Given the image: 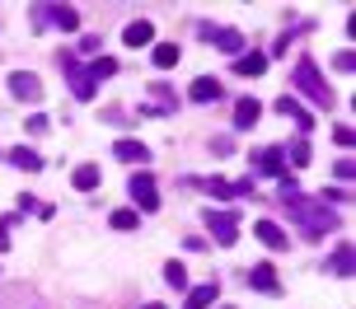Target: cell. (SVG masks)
<instances>
[{
  "label": "cell",
  "mask_w": 356,
  "mask_h": 309,
  "mask_svg": "<svg viewBox=\"0 0 356 309\" xmlns=\"http://www.w3.org/2000/svg\"><path fill=\"white\" fill-rule=\"evenodd\" d=\"M282 201L291 206V220H296L309 239H323L328 230H338V211H328V201L300 197V192H296V178H282Z\"/></svg>",
  "instance_id": "6da1fadb"
},
{
  "label": "cell",
  "mask_w": 356,
  "mask_h": 309,
  "mask_svg": "<svg viewBox=\"0 0 356 309\" xmlns=\"http://www.w3.org/2000/svg\"><path fill=\"white\" fill-rule=\"evenodd\" d=\"M291 85H296L300 94H309L319 108H333V103H338V94L328 90V80L319 75V66H314V61H296V75H291Z\"/></svg>",
  "instance_id": "7a4b0ae2"
},
{
  "label": "cell",
  "mask_w": 356,
  "mask_h": 309,
  "mask_svg": "<svg viewBox=\"0 0 356 309\" xmlns=\"http://www.w3.org/2000/svg\"><path fill=\"white\" fill-rule=\"evenodd\" d=\"M33 19H38L33 28H42V19H52V28H66V33H71L75 24H80V15H75L71 5H38V10H33Z\"/></svg>",
  "instance_id": "3957f363"
},
{
  "label": "cell",
  "mask_w": 356,
  "mask_h": 309,
  "mask_svg": "<svg viewBox=\"0 0 356 309\" xmlns=\"http://www.w3.org/2000/svg\"><path fill=\"white\" fill-rule=\"evenodd\" d=\"M61 71H66V80H71L75 99H94V80H89V71L80 66V61H75V56L61 52Z\"/></svg>",
  "instance_id": "277c9868"
},
{
  "label": "cell",
  "mask_w": 356,
  "mask_h": 309,
  "mask_svg": "<svg viewBox=\"0 0 356 309\" xmlns=\"http://www.w3.org/2000/svg\"><path fill=\"white\" fill-rule=\"evenodd\" d=\"M207 230H211L225 249H230L234 239H239V225H234V211H207Z\"/></svg>",
  "instance_id": "5b68a950"
},
{
  "label": "cell",
  "mask_w": 356,
  "mask_h": 309,
  "mask_svg": "<svg viewBox=\"0 0 356 309\" xmlns=\"http://www.w3.org/2000/svg\"><path fill=\"white\" fill-rule=\"evenodd\" d=\"M253 169L267 174V178H291V169H286V160H282V150H277V146L258 150V155H253Z\"/></svg>",
  "instance_id": "8992f818"
},
{
  "label": "cell",
  "mask_w": 356,
  "mask_h": 309,
  "mask_svg": "<svg viewBox=\"0 0 356 309\" xmlns=\"http://www.w3.org/2000/svg\"><path fill=\"white\" fill-rule=\"evenodd\" d=\"M10 94L24 99V103H38V99H42V80L29 75V71H15V75H10Z\"/></svg>",
  "instance_id": "52a82bcc"
},
{
  "label": "cell",
  "mask_w": 356,
  "mask_h": 309,
  "mask_svg": "<svg viewBox=\"0 0 356 309\" xmlns=\"http://www.w3.org/2000/svg\"><path fill=\"white\" fill-rule=\"evenodd\" d=\"M127 187H131V197L141 201V211H155V206H160V197H155V178H150V174H131Z\"/></svg>",
  "instance_id": "ba28073f"
},
{
  "label": "cell",
  "mask_w": 356,
  "mask_h": 309,
  "mask_svg": "<svg viewBox=\"0 0 356 309\" xmlns=\"http://www.w3.org/2000/svg\"><path fill=\"white\" fill-rule=\"evenodd\" d=\"M188 99H193V103H216V99H225V90H220L216 75H197L193 90H188Z\"/></svg>",
  "instance_id": "9c48e42d"
},
{
  "label": "cell",
  "mask_w": 356,
  "mask_h": 309,
  "mask_svg": "<svg viewBox=\"0 0 356 309\" xmlns=\"http://www.w3.org/2000/svg\"><path fill=\"white\" fill-rule=\"evenodd\" d=\"M207 192H211V197H220V201H230V197H249V192H253V178H239V183L211 178V183H207Z\"/></svg>",
  "instance_id": "30bf717a"
},
{
  "label": "cell",
  "mask_w": 356,
  "mask_h": 309,
  "mask_svg": "<svg viewBox=\"0 0 356 309\" xmlns=\"http://www.w3.org/2000/svg\"><path fill=\"white\" fill-rule=\"evenodd\" d=\"M122 42H127V47H150V42H155V24H150V19H136V24H127Z\"/></svg>",
  "instance_id": "8fae6325"
},
{
  "label": "cell",
  "mask_w": 356,
  "mask_h": 309,
  "mask_svg": "<svg viewBox=\"0 0 356 309\" xmlns=\"http://www.w3.org/2000/svg\"><path fill=\"white\" fill-rule=\"evenodd\" d=\"M202 37H207V42H216V47H220V52H244V37L234 33V28H220V33H216V28H202Z\"/></svg>",
  "instance_id": "7c38bea8"
},
{
  "label": "cell",
  "mask_w": 356,
  "mask_h": 309,
  "mask_svg": "<svg viewBox=\"0 0 356 309\" xmlns=\"http://www.w3.org/2000/svg\"><path fill=\"white\" fill-rule=\"evenodd\" d=\"M249 281H253V291H263V295H277V291H282V286H277V267H272V262H258V267L249 272Z\"/></svg>",
  "instance_id": "4fadbf2b"
},
{
  "label": "cell",
  "mask_w": 356,
  "mask_h": 309,
  "mask_svg": "<svg viewBox=\"0 0 356 309\" xmlns=\"http://www.w3.org/2000/svg\"><path fill=\"white\" fill-rule=\"evenodd\" d=\"M253 235L263 239L267 249H291V239H286V230H282V225H272V220H258V225H253Z\"/></svg>",
  "instance_id": "5bb4252c"
},
{
  "label": "cell",
  "mask_w": 356,
  "mask_h": 309,
  "mask_svg": "<svg viewBox=\"0 0 356 309\" xmlns=\"http://www.w3.org/2000/svg\"><path fill=\"white\" fill-rule=\"evenodd\" d=\"M113 155H118L122 164H145V160H150V150H145L141 141H118V146H113Z\"/></svg>",
  "instance_id": "9a60e30c"
},
{
  "label": "cell",
  "mask_w": 356,
  "mask_h": 309,
  "mask_svg": "<svg viewBox=\"0 0 356 309\" xmlns=\"http://www.w3.org/2000/svg\"><path fill=\"white\" fill-rule=\"evenodd\" d=\"M277 112H282V117H291V122H296V127H314V117H309V112L300 108V103H296V99H277Z\"/></svg>",
  "instance_id": "2e32d148"
},
{
  "label": "cell",
  "mask_w": 356,
  "mask_h": 309,
  "mask_svg": "<svg viewBox=\"0 0 356 309\" xmlns=\"http://www.w3.org/2000/svg\"><path fill=\"white\" fill-rule=\"evenodd\" d=\"M10 164H15V169L38 174V169H42V155H38V150H29V146H15V150H10Z\"/></svg>",
  "instance_id": "e0dca14e"
},
{
  "label": "cell",
  "mask_w": 356,
  "mask_h": 309,
  "mask_svg": "<svg viewBox=\"0 0 356 309\" xmlns=\"http://www.w3.org/2000/svg\"><path fill=\"white\" fill-rule=\"evenodd\" d=\"M258 99H239V103H234V127H253V122H258Z\"/></svg>",
  "instance_id": "ac0fdd59"
},
{
  "label": "cell",
  "mask_w": 356,
  "mask_h": 309,
  "mask_svg": "<svg viewBox=\"0 0 356 309\" xmlns=\"http://www.w3.org/2000/svg\"><path fill=\"white\" fill-rule=\"evenodd\" d=\"M71 183L80 187V192H94V187H99V164H80V169L71 174Z\"/></svg>",
  "instance_id": "d6986e66"
},
{
  "label": "cell",
  "mask_w": 356,
  "mask_h": 309,
  "mask_svg": "<svg viewBox=\"0 0 356 309\" xmlns=\"http://www.w3.org/2000/svg\"><path fill=\"white\" fill-rule=\"evenodd\" d=\"M234 71H239V75H263V71H267V56H258V52H239Z\"/></svg>",
  "instance_id": "ffe728a7"
},
{
  "label": "cell",
  "mask_w": 356,
  "mask_h": 309,
  "mask_svg": "<svg viewBox=\"0 0 356 309\" xmlns=\"http://www.w3.org/2000/svg\"><path fill=\"white\" fill-rule=\"evenodd\" d=\"M211 305H216V281H211V286H197L183 309H211Z\"/></svg>",
  "instance_id": "44dd1931"
},
{
  "label": "cell",
  "mask_w": 356,
  "mask_h": 309,
  "mask_svg": "<svg viewBox=\"0 0 356 309\" xmlns=\"http://www.w3.org/2000/svg\"><path fill=\"white\" fill-rule=\"evenodd\" d=\"M328 267H333V276H352V244H342L338 253L328 258Z\"/></svg>",
  "instance_id": "7402d4cb"
},
{
  "label": "cell",
  "mask_w": 356,
  "mask_h": 309,
  "mask_svg": "<svg viewBox=\"0 0 356 309\" xmlns=\"http://www.w3.org/2000/svg\"><path fill=\"white\" fill-rule=\"evenodd\" d=\"M155 66H160V71L178 66V42H160V47H155Z\"/></svg>",
  "instance_id": "603a6c76"
},
{
  "label": "cell",
  "mask_w": 356,
  "mask_h": 309,
  "mask_svg": "<svg viewBox=\"0 0 356 309\" xmlns=\"http://www.w3.org/2000/svg\"><path fill=\"white\" fill-rule=\"evenodd\" d=\"M108 75H118V61H113V56H99V61L89 66V80H108Z\"/></svg>",
  "instance_id": "cb8c5ba5"
},
{
  "label": "cell",
  "mask_w": 356,
  "mask_h": 309,
  "mask_svg": "<svg viewBox=\"0 0 356 309\" xmlns=\"http://www.w3.org/2000/svg\"><path fill=\"white\" fill-rule=\"evenodd\" d=\"M164 281L183 291V286H188V272H183V262H164Z\"/></svg>",
  "instance_id": "d4e9b609"
},
{
  "label": "cell",
  "mask_w": 356,
  "mask_h": 309,
  "mask_svg": "<svg viewBox=\"0 0 356 309\" xmlns=\"http://www.w3.org/2000/svg\"><path fill=\"white\" fill-rule=\"evenodd\" d=\"M108 220H113V230H136V220H141V216H136V211H113Z\"/></svg>",
  "instance_id": "484cf974"
},
{
  "label": "cell",
  "mask_w": 356,
  "mask_h": 309,
  "mask_svg": "<svg viewBox=\"0 0 356 309\" xmlns=\"http://www.w3.org/2000/svg\"><path fill=\"white\" fill-rule=\"evenodd\" d=\"M333 141H338V146H352V141H356V131L347 127V122H342V127H333Z\"/></svg>",
  "instance_id": "4316f807"
},
{
  "label": "cell",
  "mask_w": 356,
  "mask_h": 309,
  "mask_svg": "<svg viewBox=\"0 0 356 309\" xmlns=\"http://www.w3.org/2000/svg\"><path fill=\"white\" fill-rule=\"evenodd\" d=\"M333 66H338V71H356V56L352 52H338V56H333Z\"/></svg>",
  "instance_id": "83f0119b"
},
{
  "label": "cell",
  "mask_w": 356,
  "mask_h": 309,
  "mask_svg": "<svg viewBox=\"0 0 356 309\" xmlns=\"http://www.w3.org/2000/svg\"><path fill=\"white\" fill-rule=\"evenodd\" d=\"M333 174H338L342 183H352V174H356V169H352V160H338V164H333Z\"/></svg>",
  "instance_id": "f1b7e54d"
},
{
  "label": "cell",
  "mask_w": 356,
  "mask_h": 309,
  "mask_svg": "<svg viewBox=\"0 0 356 309\" xmlns=\"http://www.w3.org/2000/svg\"><path fill=\"white\" fill-rule=\"evenodd\" d=\"M291 160H296V164H309V146H305V141H300V146L291 150Z\"/></svg>",
  "instance_id": "f546056e"
},
{
  "label": "cell",
  "mask_w": 356,
  "mask_h": 309,
  "mask_svg": "<svg viewBox=\"0 0 356 309\" xmlns=\"http://www.w3.org/2000/svg\"><path fill=\"white\" fill-rule=\"evenodd\" d=\"M145 309H164V305H145Z\"/></svg>",
  "instance_id": "4dcf8cb0"
},
{
  "label": "cell",
  "mask_w": 356,
  "mask_h": 309,
  "mask_svg": "<svg viewBox=\"0 0 356 309\" xmlns=\"http://www.w3.org/2000/svg\"><path fill=\"white\" fill-rule=\"evenodd\" d=\"M220 309H234V305H220Z\"/></svg>",
  "instance_id": "1f68e13d"
}]
</instances>
